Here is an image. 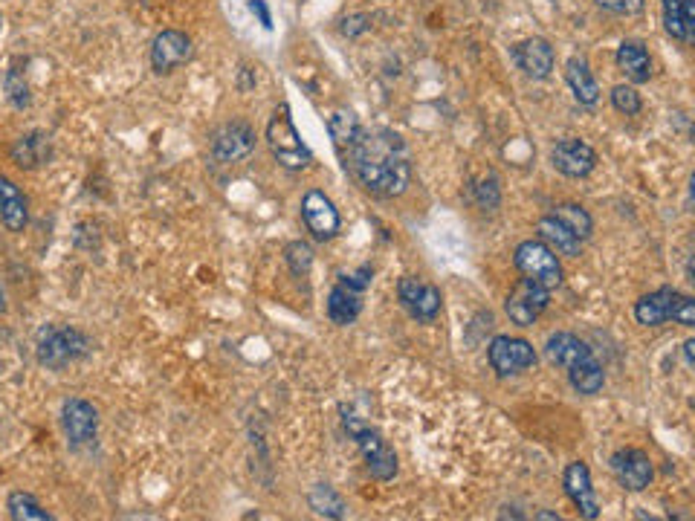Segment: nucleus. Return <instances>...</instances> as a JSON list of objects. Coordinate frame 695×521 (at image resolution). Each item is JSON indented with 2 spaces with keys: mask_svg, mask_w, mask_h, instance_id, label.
<instances>
[{
  "mask_svg": "<svg viewBox=\"0 0 695 521\" xmlns=\"http://www.w3.org/2000/svg\"><path fill=\"white\" fill-rule=\"evenodd\" d=\"M192 53H195V47H192V38L186 32L163 29L151 44V67H154V73L163 76V73L177 70L180 64H186Z\"/></svg>",
  "mask_w": 695,
  "mask_h": 521,
  "instance_id": "obj_15",
  "label": "nucleus"
},
{
  "mask_svg": "<svg viewBox=\"0 0 695 521\" xmlns=\"http://www.w3.org/2000/svg\"><path fill=\"white\" fill-rule=\"evenodd\" d=\"M267 145H270V151H273L278 165L287 168V171H302V168L313 163V154H310V148L299 137L287 105H278L276 113L270 116V122H267Z\"/></svg>",
  "mask_w": 695,
  "mask_h": 521,
  "instance_id": "obj_5",
  "label": "nucleus"
},
{
  "mask_svg": "<svg viewBox=\"0 0 695 521\" xmlns=\"http://www.w3.org/2000/svg\"><path fill=\"white\" fill-rule=\"evenodd\" d=\"M513 61L519 64V70L528 79L542 82L554 70V47L545 38H528V41H522V44L513 47Z\"/></svg>",
  "mask_w": 695,
  "mask_h": 521,
  "instance_id": "obj_17",
  "label": "nucleus"
},
{
  "mask_svg": "<svg viewBox=\"0 0 695 521\" xmlns=\"http://www.w3.org/2000/svg\"><path fill=\"white\" fill-rule=\"evenodd\" d=\"M6 510L15 521H50L53 516L38 504V498L29 493H12L6 501Z\"/></svg>",
  "mask_w": 695,
  "mask_h": 521,
  "instance_id": "obj_29",
  "label": "nucleus"
},
{
  "mask_svg": "<svg viewBox=\"0 0 695 521\" xmlns=\"http://www.w3.org/2000/svg\"><path fill=\"white\" fill-rule=\"evenodd\" d=\"M345 168L374 197H400L412 183V157L400 134L389 128L362 131L342 151Z\"/></svg>",
  "mask_w": 695,
  "mask_h": 521,
  "instance_id": "obj_1",
  "label": "nucleus"
},
{
  "mask_svg": "<svg viewBox=\"0 0 695 521\" xmlns=\"http://www.w3.org/2000/svg\"><path fill=\"white\" fill-rule=\"evenodd\" d=\"M614 58H617L620 73H623L629 82H649V76H652V58H649L646 47H643L640 41H623V44L617 47V55H614Z\"/></svg>",
  "mask_w": 695,
  "mask_h": 521,
  "instance_id": "obj_23",
  "label": "nucleus"
},
{
  "mask_svg": "<svg viewBox=\"0 0 695 521\" xmlns=\"http://www.w3.org/2000/svg\"><path fill=\"white\" fill-rule=\"evenodd\" d=\"M0 223L9 232H24L29 223V206L24 192L0 174Z\"/></svg>",
  "mask_w": 695,
  "mask_h": 521,
  "instance_id": "obj_18",
  "label": "nucleus"
},
{
  "mask_svg": "<svg viewBox=\"0 0 695 521\" xmlns=\"http://www.w3.org/2000/svg\"><path fill=\"white\" fill-rule=\"evenodd\" d=\"M12 163L18 165V168H38V165H44L47 160H50V137L44 134V131H29V134H24V137L18 139L15 145H12Z\"/></svg>",
  "mask_w": 695,
  "mask_h": 521,
  "instance_id": "obj_24",
  "label": "nucleus"
},
{
  "mask_svg": "<svg viewBox=\"0 0 695 521\" xmlns=\"http://www.w3.org/2000/svg\"><path fill=\"white\" fill-rule=\"evenodd\" d=\"M562 487H565V495L571 498V504L580 510L583 519H600V501H597L594 484H591V472H588L583 461H574V464L565 467V472H562Z\"/></svg>",
  "mask_w": 695,
  "mask_h": 521,
  "instance_id": "obj_16",
  "label": "nucleus"
},
{
  "mask_svg": "<svg viewBox=\"0 0 695 521\" xmlns=\"http://www.w3.org/2000/svg\"><path fill=\"white\" fill-rule=\"evenodd\" d=\"M664 9V29L675 41H687V29H684V15H681V0H661Z\"/></svg>",
  "mask_w": 695,
  "mask_h": 521,
  "instance_id": "obj_33",
  "label": "nucleus"
},
{
  "mask_svg": "<svg viewBox=\"0 0 695 521\" xmlns=\"http://www.w3.org/2000/svg\"><path fill=\"white\" fill-rule=\"evenodd\" d=\"M3 90H6V99L12 102V108H29V84L18 67H9V70H6V76H3Z\"/></svg>",
  "mask_w": 695,
  "mask_h": 521,
  "instance_id": "obj_30",
  "label": "nucleus"
},
{
  "mask_svg": "<svg viewBox=\"0 0 695 521\" xmlns=\"http://www.w3.org/2000/svg\"><path fill=\"white\" fill-rule=\"evenodd\" d=\"M684 359H687V368L695 365V339H687L684 342Z\"/></svg>",
  "mask_w": 695,
  "mask_h": 521,
  "instance_id": "obj_39",
  "label": "nucleus"
},
{
  "mask_svg": "<svg viewBox=\"0 0 695 521\" xmlns=\"http://www.w3.org/2000/svg\"><path fill=\"white\" fill-rule=\"evenodd\" d=\"M61 429L67 435L70 449H87L96 443L99 435V412L93 403H87L82 397H70L61 406Z\"/></svg>",
  "mask_w": 695,
  "mask_h": 521,
  "instance_id": "obj_7",
  "label": "nucleus"
},
{
  "mask_svg": "<svg viewBox=\"0 0 695 521\" xmlns=\"http://www.w3.org/2000/svg\"><path fill=\"white\" fill-rule=\"evenodd\" d=\"M328 131H331L336 151L342 154V151L357 139V134H360V119L354 116V110L339 108L328 116Z\"/></svg>",
  "mask_w": 695,
  "mask_h": 521,
  "instance_id": "obj_26",
  "label": "nucleus"
},
{
  "mask_svg": "<svg viewBox=\"0 0 695 521\" xmlns=\"http://www.w3.org/2000/svg\"><path fill=\"white\" fill-rule=\"evenodd\" d=\"M554 218L559 223H565L580 241L591 238V232H594V220H591V215L585 212L580 203H559L554 209Z\"/></svg>",
  "mask_w": 695,
  "mask_h": 521,
  "instance_id": "obj_28",
  "label": "nucleus"
},
{
  "mask_svg": "<svg viewBox=\"0 0 695 521\" xmlns=\"http://www.w3.org/2000/svg\"><path fill=\"white\" fill-rule=\"evenodd\" d=\"M362 313V293L336 281L331 296H328V319L339 325V328H348L360 319Z\"/></svg>",
  "mask_w": 695,
  "mask_h": 521,
  "instance_id": "obj_21",
  "label": "nucleus"
},
{
  "mask_svg": "<svg viewBox=\"0 0 695 521\" xmlns=\"http://www.w3.org/2000/svg\"><path fill=\"white\" fill-rule=\"evenodd\" d=\"M475 200H478V206H481V209H496V206H499L501 189H499V180H496L493 174L475 186Z\"/></svg>",
  "mask_w": 695,
  "mask_h": 521,
  "instance_id": "obj_34",
  "label": "nucleus"
},
{
  "mask_svg": "<svg viewBox=\"0 0 695 521\" xmlns=\"http://www.w3.org/2000/svg\"><path fill=\"white\" fill-rule=\"evenodd\" d=\"M6 313V293H3V287H0V316Z\"/></svg>",
  "mask_w": 695,
  "mask_h": 521,
  "instance_id": "obj_41",
  "label": "nucleus"
},
{
  "mask_svg": "<svg viewBox=\"0 0 695 521\" xmlns=\"http://www.w3.org/2000/svg\"><path fill=\"white\" fill-rule=\"evenodd\" d=\"M635 319L643 328H658L664 322H678L684 328H695V299L678 293L675 287H661L635 302Z\"/></svg>",
  "mask_w": 695,
  "mask_h": 521,
  "instance_id": "obj_3",
  "label": "nucleus"
},
{
  "mask_svg": "<svg viewBox=\"0 0 695 521\" xmlns=\"http://www.w3.org/2000/svg\"><path fill=\"white\" fill-rule=\"evenodd\" d=\"M548 302H551V290H545L542 284H536V281H530V278H522V281L513 287V293L507 296L504 310H507V316H510L513 325L530 328V325L545 313Z\"/></svg>",
  "mask_w": 695,
  "mask_h": 521,
  "instance_id": "obj_10",
  "label": "nucleus"
},
{
  "mask_svg": "<svg viewBox=\"0 0 695 521\" xmlns=\"http://www.w3.org/2000/svg\"><path fill=\"white\" fill-rule=\"evenodd\" d=\"M612 472L617 478V484L629 493H643L649 484H652V461L643 449H635V446H626V449H617L612 455Z\"/></svg>",
  "mask_w": 695,
  "mask_h": 521,
  "instance_id": "obj_12",
  "label": "nucleus"
},
{
  "mask_svg": "<svg viewBox=\"0 0 695 521\" xmlns=\"http://www.w3.org/2000/svg\"><path fill=\"white\" fill-rule=\"evenodd\" d=\"M594 3L614 15H640L646 6V0H594Z\"/></svg>",
  "mask_w": 695,
  "mask_h": 521,
  "instance_id": "obj_35",
  "label": "nucleus"
},
{
  "mask_svg": "<svg viewBox=\"0 0 695 521\" xmlns=\"http://www.w3.org/2000/svg\"><path fill=\"white\" fill-rule=\"evenodd\" d=\"M490 365L499 377H516L536 365V351L528 339L519 336H496L487 348Z\"/></svg>",
  "mask_w": 695,
  "mask_h": 521,
  "instance_id": "obj_9",
  "label": "nucleus"
},
{
  "mask_svg": "<svg viewBox=\"0 0 695 521\" xmlns=\"http://www.w3.org/2000/svg\"><path fill=\"white\" fill-rule=\"evenodd\" d=\"M365 29H368V18H365V15H354V18H345V21H342V32H345V35H360Z\"/></svg>",
  "mask_w": 695,
  "mask_h": 521,
  "instance_id": "obj_38",
  "label": "nucleus"
},
{
  "mask_svg": "<svg viewBox=\"0 0 695 521\" xmlns=\"http://www.w3.org/2000/svg\"><path fill=\"white\" fill-rule=\"evenodd\" d=\"M533 519H556L559 521V516H556V513H548V510H539V513H533Z\"/></svg>",
  "mask_w": 695,
  "mask_h": 521,
  "instance_id": "obj_40",
  "label": "nucleus"
},
{
  "mask_svg": "<svg viewBox=\"0 0 695 521\" xmlns=\"http://www.w3.org/2000/svg\"><path fill=\"white\" fill-rule=\"evenodd\" d=\"M565 371H568V383L574 385V391H580L585 397L600 394L603 385H606V371H603V365L597 362V357L577 362V365H571V368H565Z\"/></svg>",
  "mask_w": 695,
  "mask_h": 521,
  "instance_id": "obj_25",
  "label": "nucleus"
},
{
  "mask_svg": "<svg viewBox=\"0 0 695 521\" xmlns=\"http://www.w3.org/2000/svg\"><path fill=\"white\" fill-rule=\"evenodd\" d=\"M545 354H548V359H551L554 365H562V368H571V365H577V362H585V359L594 357L591 348L585 345L583 339L574 336V333H568V330H559V333H551V336H548Z\"/></svg>",
  "mask_w": 695,
  "mask_h": 521,
  "instance_id": "obj_20",
  "label": "nucleus"
},
{
  "mask_svg": "<svg viewBox=\"0 0 695 521\" xmlns=\"http://www.w3.org/2000/svg\"><path fill=\"white\" fill-rule=\"evenodd\" d=\"M252 151H255V131L241 119L221 125L212 137V154L221 163H241Z\"/></svg>",
  "mask_w": 695,
  "mask_h": 521,
  "instance_id": "obj_13",
  "label": "nucleus"
},
{
  "mask_svg": "<svg viewBox=\"0 0 695 521\" xmlns=\"http://www.w3.org/2000/svg\"><path fill=\"white\" fill-rule=\"evenodd\" d=\"M612 105L623 116H638L640 108H643L640 93L632 84H617V87H612Z\"/></svg>",
  "mask_w": 695,
  "mask_h": 521,
  "instance_id": "obj_32",
  "label": "nucleus"
},
{
  "mask_svg": "<svg viewBox=\"0 0 695 521\" xmlns=\"http://www.w3.org/2000/svg\"><path fill=\"white\" fill-rule=\"evenodd\" d=\"M513 264L525 278L542 284L545 290H556L562 284V264H559L554 249L542 244V241L519 244L516 252H513Z\"/></svg>",
  "mask_w": 695,
  "mask_h": 521,
  "instance_id": "obj_6",
  "label": "nucleus"
},
{
  "mask_svg": "<svg viewBox=\"0 0 695 521\" xmlns=\"http://www.w3.org/2000/svg\"><path fill=\"white\" fill-rule=\"evenodd\" d=\"M302 220H305L307 232L316 238V241H334L342 229V218L336 212L334 200L319 189H310V192L302 197Z\"/></svg>",
  "mask_w": 695,
  "mask_h": 521,
  "instance_id": "obj_11",
  "label": "nucleus"
},
{
  "mask_svg": "<svg viewBox=\"0 0 695 521\" xmlns=\"http://www.w3.org/2000/svg\"><path fill=\"white\" fill-rule=\"evenodd\" d=\"M250 12L252 15H258L261 27L273 29V15H270V9H267V3H264V0H250Z\"/></svg>",
  "mask_w": 695,
  "mask_h": 521,
  "instance_id": "obj_37",
  "label": "nucleus"
},
{
  "mask_svg": "<svg viewBox=\"0 0 695 521\" xmlns=\"http://www.w3.org/2000/svg\"><path fill=\"white\" fill-rule=\"evenodd\" d=\"M307 501H310V510H313L316 516H325V519H342V516H345V501H342V495L336 493L334 487H328V484H316V487L310 490V495H307Z\"/></svg>",
  "mask_w": 695,
  "mask_h": 521,
  "instance_id": "obj_27",
  "label": "nucleus"
},
{
  "mask_svg": "<svg viewBox=\"0 0 695 521\" xmlns=\"http://www.w3.org/2000/svg\"><path fill=\"white\" fill-rule=\"evenodd\" d=\"M342 426L351 438L357 440L360 446L362 458H365V467L368 472L377 478V481H391L397 475V455L391 449L389 443L383 440V435L377 429H371L365 420H360L354 412L342 409Z\"/></svg>",
  "mask_w": 695,
  "mask_h": 521,
  "instance_id": "obj_4",
  "label": "nucleus"
},
{
  "mask_svg": "<svg viewBox=\"0 0 695 521\" xmlns=\"http://www.w3.org/2000/svg\"><path fill=\"white\" fill-rule=\"evenodd\" d=\"M284 261H287L290 273L305 278L310 273V267H313V247L305 244V241H290L284 247Z\"/></svg>",
  "mask_w": 695,
  "mask_h": 521,
  "instance_id": "obj_31",
  "label": "nucleus"
},
{
  "mask_svg": "<svg viewBox=\"0 0 695 521\" xmlns=\"http://www.w3.org/2000/svg\"><path fill=\"white\" fill-rule=\"evenodd\" d=\"M90 354V339L70 325H44L35 336V359L41 368L64 371Z\"/></svg>",
  "mask_w": 695,
  "mask_h": 521,
  "instance_id": "obj_2",
  "label": "nucleus"
},
{
  "mask_svg": "<svg viewBox=\"0 0 695 521\" xmlns=\"http://www.w3.org/2000/svg\"><path fill=\"white\" fill-rule=\"evenodd\" d=\"M551 163L559 174L580 180L597 168V151L583 139H559L551 151Z\"/></svg>",
  "mask_w": 695,
  "mask_h": 521,
  "instance_id": "obj_14",
  "label": "nucleus"
},
{
  "mask_svg": "<svg viewBox=\"0 0 695 521\" xmlns=\"http://www.w3.org/2000/svg\"><path fill=\"white\" fill-rule=\"evenodd\" d=\"M397 299L406 307V313L412 319H417V322H435L441 316V304H444L441 290L435 284L423 281V278H415V275L400 278Z\"/></svg>",
  "mask_w": 695,
  "mask_h": 521,
  "instance_id": "obj_8",
  "label": "nucleus"
},
{
  "mask_svg": "<svg viewBox=\"0 0 695 521\" xmlns=\"http://www.w3.org/2000/svg\"><path fill=\"white\" fill-rule=\"evenodd\" d=\"M565 82L571 87L574 99L580 105H585V108H591V105L600 102V87H597V79H594V73H591V67H588V61H585L583 55L568 58V64H565Z\"/></svg>",
  "mask_w": 695,
  "mask_h": 521,
  "instance_id": "obj_19",
  "label": "nucleus"
},
{
  "mask_svg": "<svg viewBox=\"0 0 695 521\" xmlns=\"http://www.w3.org/2000/svg\"><path fill=\"white\" fill-rule=\"evenodd\" d=\"M681 15H684L687 41H693L695 38V0H681Z\"/></svg>",
  "mask_w": 695,
  "mask_h": 521,
  "instance_id": "obj_36",
  "label": "nucleus"
},
{
  "mask_svg": "<svg viewBox=\"0 0 695 521\" xmlns=\"http://www.w3.org/2000/svg\"><path fill=\"white\" fill-rule=\"evenodd\" d=\"M536 232H539L542 244H548V247L554 249L556 255L580 258V252H583V241H580V238H577V235L565 226V223H559L554 215L539 218V223H536Z\"/></svg>",
  "mask_w": 695,
  "mask_h": 521,
  "instance_id": "obj_22",
  "label": "nucleus"
}]
</instances>
